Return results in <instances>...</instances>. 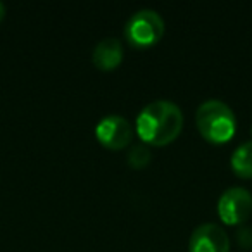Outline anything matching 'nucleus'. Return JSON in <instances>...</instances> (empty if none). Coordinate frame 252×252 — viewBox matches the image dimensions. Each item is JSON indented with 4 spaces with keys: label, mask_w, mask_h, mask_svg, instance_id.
<instances>
[{
    "label": "nucleus",
    "mask_w": 252,
    "mask_h": 252,
    "mask_svg": "<svg viewBox=\"0 0 252 252\" xmlns=\"http://www.w3.org/2000/svg\"><path fill=\"white\" fill-rule=\"evenodd\" d=\"M137 133L145 144L162 147L178 138L183 130V112L175 102L154 100L137 116Z\"/></svg>",
    "instance_id": "1"
},
{
    "label": "nucleus",
    "mask_w": 252,
    "mask_h": 252,
    "mask_svg": "<svg viewBox=\"0 0 252 252\" xmlns=\"http://www.w3.org/2000/svg\"><path fill=\"white\" fill-rule=\"evenodd\" d=\"M195 123L202 138L211 144H226L237 131L233 111L221 100H206L195 112Z\"/></svg>",
    "instance_id": "2"
},
{
    "label": "nucleus",
    "mask_w": 252,
    "mask_h": 252,
    "mask_svg": "<svg viewBox=\"0 0 252 252\" xmlns=\"http://www.w3.org/2000/svg\"><path fill=\"white\" fill-rule=\"evenodd\" d=\"M164 35V19L152 9H140L125 25V38L135 49H149Z\"/></svg>",
    "instance_id": "3"
},
{
    "label": "nucleus",
    "mask_w": 252,
    "mask_h": 252,
    "mask_svg": "<svg viewBox=\"0 0 252 252\" xmlns=\"http://www.w3.org/2000/svg\"><path fill=\"white\" fill-rule=\"evenodd\" d=\"M252 214V193L244 187L226 189L218 199V216L224 224H242Z\"/></svg>",
    "instance_id": "4"
},
{
    "label": "nucleus",
    "mask_w": 252,
    "mask_h": 252,
    "mask_svg": "<svg viewBox=\"0 0 252 252\" xmlns=\"http://www.w3.org/2000/svg\"><path fill=\"white\" fill-rule=\"evenodd\" d=\"M95 137L109 151H121L133 138V128L123 116H105L95 126Z\"/></svg>",
    "instance_id": "5"
},
{
    "label": "nucleus",
    "mask_w": 252,
    "mask_h": 252,
    "mask_svg": "<svg viewBox=\"0 0 252 252\" xmlns=\"http://www.w3.org/2000/svg\"><path fill=\"white\" fill-rule=\"evenodd\" d=\"M190 252H230V238L216 223L199 224L189 242Z\"/></svg>",
    "instance_id": "6"
},
{
    "label": "nucleus",
    "mask_w": 252,
    "mask_h": 252,
    "mask_svg": "<svg viewBox=\"0 0 252 252\" xmlns=\"http://www.w3.org/2000/svg\"><path fill=\"white\" fill-rule=\"evenodd\" d=\"M92 61L100 71L116 69L123 61V43L118 38H104L95 45Z\"/></svg>",
    "instance_id": "7"
},
{
    "label": "nucleus",
    "mask_w": 252,
    "mask_h": 252,
    "mask_svg": "<svg viewBox=\"0 0 252 252\" xmlns=\"http://www.w3.org/2000/svg\"><path fill=\"white\" fill-rule=\"evenodd\" d=\"M231 171L238 178H252V140L240 144L230 158Z\"/></svg>",
    "instance_id": "8"
},
{
    "label": "nucleus",
    "mask_w": 252,
    "mask_h": 252,
    "mask_svg": "<svg viewBox=\"0 0 252 252\" xmlns=\"http://www.w3.org/2000/svg\"><path fill=\"white\" fill-rule=\"evenodd\" d=\"M128 164L131 166L133 169H144L149 166V162L152 161V154L151 149L145 147V145H135L131 147V151L128 152Z\"/></svg>",
    "instance_id": "9"
},
{
    "label": "nucleus",
    "mask_w": 252,
    "mask_h": 252,
    "mask_svg": "<svg viewBox=\"0 0 252 252\" xmlns=\"http://www.w3.org/2000/svg\"><path fill=\"white\" fill-rule=\"evenodd\" d=\"M237 242L242 249H251L252 247V228L242 226L237 231Z\"/></svg>",
    "instance_id": "10"
},
{
    "label": "nucleus",
    "mask_w": 252,
    "mask_h": 252,
    "mask_svg": "<svg viewBox=\"0 0 252 252\" xmlns=\"http://www.w3.org/2000/svg\"><path fill=\"white\" fill-rule=\"evenodd\" d=\"M4 18H5V5L0 2V21H2Z\"/></svg>",
    "instance_id": "11"
},
{
    "label": "nucleus",
    "mask_w": 252,
    "mask_h": 252,
    "mask_svg": "<svg viewBox=\"0 0 252 252\" xmlns=\"http://www.w3.org/2000/svg\"><path fill=\"white\" fill-rule=\"evenodd\" d=\"M251 135H252V128H251Z\"/></svg>",
    "instance_id": "12"
}]
</instances>
